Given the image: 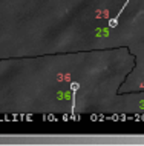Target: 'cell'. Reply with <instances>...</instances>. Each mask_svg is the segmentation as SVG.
Returning a JSON list of instances; mask_svg holds the SVG:
<instances>
[{
    "label": "cell",
    "instance_id": "7a4b0ae2",
    "mask_svg": "<svg viewBox=\"0 0 144 146\" xmlns=\"http://www.w3.org/2000/svg\"><path fill=\"white\" fill-rule=\"evenodd\" d=\"M71 89H72V94H77V91L80 89V85L77 82H74V83H71Z\"/></svg>",
    "mask_w": 144,
    "mask_h": 146
},
{
    "label": "cell",
    "instance_id": "6da1fadb",
    "mask_svg": "<svg viewBox=\"0 0 144 146\" xmlns=\"http://www.w3.org/2000/svg\"><path fill=\"white\" fill-rule=\"evenodd\" d=\"M129 3H130V0H126V3H124V5L121 6V9L118 11V14H116L114 19H110V20H109V28H116V25H118V20H120V17H121L123 11L126 9V6L129 5Z\"/></svg>",
    "mask_w": 144,
    "mask_h": 146
}]
</instances>
